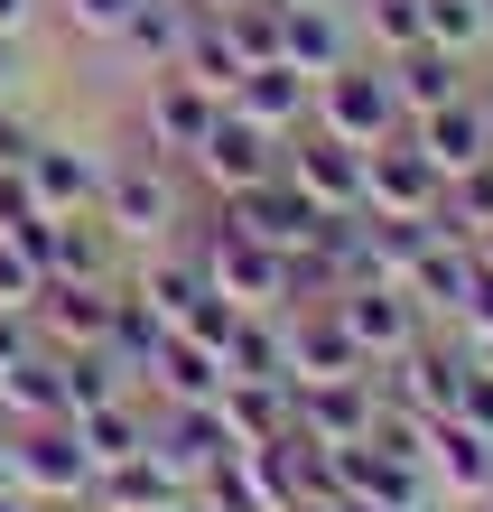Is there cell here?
Returning <instances> with one entry per match:
<instances>
[{
  "label": "cell",
  "instance_id": "1",
  "mask_svg": "<svg viewBox=\"0 0 493 512\" xmlns=\"http://www.w3.org/2000/svg\"><path fill=\"white\" fill-rule=\"evenodd\" d=\"M187 159H159V149H131V159H103V196L94 215L121 233V252H149V243H177L187 224Z\"/></svg>",
  "mask_w": 493,
  "mask_h": 512
},
{
  "label": "cell",
  "instance_id": "2",
  "mask_svg": "<svg viewBox=\"0 0 493 512\" xmlns=\"http://www.w3.org/2000/svg\"><path fill=\"white\" fill-rule=\"evenodd\" d=\"M187 243L205 252V280L233 298V308H252V317H280L289 308V261L270 252V243H252L242 224H224V215H205Z\"/></svg>",
  "mask_w": 493,
  "mask_h": 512
},
{
  "label": "cell",
  "instance_id": "3",
  "mask_svg": "<svg viewBox=\"0 0 493 512\" xmlns=\"http://www.w3.org/2000/svg\"><path fill=\"white\" fill-rule=\"evenodd\" d=\"M326 308H335L345 345H354L373 373H382V364H400V354H410V345L428 336V308H419V298L400 289V280H345V289L326 298Z\"/></svg>",
  "mask_w": 493,
  "mask_h": 512
},
{
  "label": "cell",
  "instance_id": "4",
  "mask_svg": "<svg viewBox=\"0 0 493 512\" xmlns=\"http://www.w3.org/2000/svg\"><path fill=\"white\" fill-rule=\"evenodd\" d=\"M317 131L335 140H354V149H373L400 131V94H391V66L382 56H345L335 75H317V112H307Z\"/></svg>",
  "mask_w": 493,
  "mask_h": 512
},
{
  "label": "cell",
  "instance_id": "5",
  "mask_svg": "<svg viewBox=\"0 0 493 512\" xmlns=\"http://www.w3.org/2000/svg\"><path fill=\"white\" fill-rule=\"evenodd\" d=\"M280 149H289L280 131H261L252 112L224 103V112H214V131L187 149V177H196L214 205H224V196H242V187H261V177H280Z\"/></svg>",
  "mask_w": 493,
  "mask_h": 512
},
{
  "label": "cell",
  "instance_id": "6",
  "mask_svg": "<svg viewBox=\"0 0 493 512\" xmlns=\"http://www.w3.org/2000/svg\"><path fill=\"white\" fill-rule=\"evenodd\" d=\"M10 485L28 503H84L94 494V457H84L75 419H28V429H10Z\"/></svg>",
  "mask_w": 493,
  "mask_h": 512
},
{
  "label": "cell",
  "instance_id": "7",
  "mask_svg": "<svg viewBox=\"0 0 493 512\" xmlns=\"http://www.w3.org/2000/svg\"><path fill=\"white\" fill-rule=\"evenodd\" d=\"M214 112H224V94H214V84H196L187 66H168V75H140V94H131L140 149H159V159H187V149L214 131Z\"/></svg>",
  "mask_w": 493,
  "mask_h": 512
},
{
  "label": "cell",
  "instance_id": "8",
  "mask_svg": "<svg viewBox=\"0 0 493 512\" xmlns=\"http://www.w3.org/2000/svg\"><path fill=\"white\" fill-rule=\"evenodd\" d=\"M382 410V373H326V382H289V429L307 447H363Z\"/></svg>",
  "mask_w": 493,
  "mask_h": 512
},
{
  "label": "cell",
  "instance_id": "9",
  "mask_svg": "<svg viewBox=\"0 0 493 512\" xmlns=\"http://www.w3.org/2000/svg\"><path fill=\"white\" fill-rule=\"evenodd\" d=\"M438 187H447V168L410 140V122L363 149V215H438Z\"/></svg>",
  "mask_w": 493,
  "mask_h": 512
},
{
  "label": "cell",
  "instance_id": "10",
  "mask_svg": "<svg viewBox=\"0 0 493 512\" xmlns=\"http://www.w3.org/2000/svg\"><path fill=\"white\" fill-rule=\"evenodd\" d=\"M19 177H28V196H38L47 215H94V196H103V149L75 140V131H47V122H38V140H28Z\"/></svg>",
  "mask_w": 493,
  "mask_h": 512
},
{
  "label": "cell",
  "instance_id": "11",
  "mask_svg": "<svg viewBox=\"0 0 493 512\" xmlns=\"http://www.w3.org/2000/svg\"><path fill=\"white\" fill-rule=\"evenodd\" d=\"M280 177L307 196V205H326V215H354L363 205V149L354 140H335V131H289V149H280Z\"/></svg>",
  "mask_w": 493,
  "mask_h": 512
},
{
  "label": "cell",
  "instance_id": "12",
  "mask_svg": "<svg viewBox=\"0 0 493 512\" xmlns=\"http://www.w3.org/2000/svg\"><path fill=\"white\" fill-rule=\"evenodd\" d=\"M149 457H159L177 485H196L205 466L233 457V429H224L214 401H149Z\"/></svg>",
  "mask_w": 493,
  "mask_h": 512
},
{
  "label": "cell",
  "instance_id": "13",
  "mask_svg": "<svg viewBox=\"0 0 493 512\" xmlns=\"http://www.w3.org/2000/svg\"><path fill=\"white\" fill-rule=\"evenodd\" d=\"M214 215H224V224H242V233H252V243H270V252H307V243H317V233H326V205H307L298 187H289V177H261V187H242V196H224V205H214Z\"/></svg>",
  "mask_w": 493,
  "mask_h": 512
},
{
  "label": "cell",
  "instance_id": "14",
  "mask_svg": "<svg viewBox=\"0 0 493 512\" xmlns=\"http://www.w3.org/2000/svg\"><path fill=\"white\" fill-rule=\"evenodd\" d=\"M112 298L121 289H103V280H56V270H47L28 317H38V336L56 354H84V345H112Z\"/></svg>",
  "mask_w": 493,
  "mask_h": 512
},
{
  "label": "cell",
  "instance_id": "15",
  "mask_svg": "<svg viewBox=\"0 0 493 512\" xmlns=\"http://www.w3.org/2000/svg\"><path fill=\"white\" fill-rule=\"evenodd\" d=\"M280 56H289L298 75H335L345 56H363L354 0H289V10H280Z\"/></svg>",
  "mask_w": 493,
  "mask_h": 512
},
{
  "label": "cell",
  "instance_id": "16",
  "mask_svg": "<svg viewBox=\"0 0 493 512\" xmlns=\"http://www.w3.org/2000/svg\"><path fill=\"white\" fill-rule=\"evenodd\" d=\"M233 112H252V122L261 131H307V112H317V75H298L289 66V56H261V66H242V84H233V94H224Z\"/></svg>",
  "mask_w": 493,
  "mask_h": 512
},
{
  "label": "cell",
  "instance_id": "17",
  "mask_svg": "<svg viewBox=\"0 0 493 512\" xmlns=\"http://www.w3.org/2000/svg\"><path fill=\"white\" fill-rule=\"evenodd\" d=\"M410 140H419L447 177H456V168H484V159H493V112H484V84H466V94H456V103H438V112H419V122H410Z\"/></svg>",
  "mask_w": 493,
  "mask_h": 512
},
{
  "label": "cell",
  "instance_id": "18",
  "mask_svg": "<svg viewBox=\"0 0 493 512\" xmlns=\"http://www.w3.org/2000/svg\"><path fill=\"white\" fill-rule=\"evenodd\" d=\"M196 19H205L196 0H140L131 28H121L103 56H112V66H131V75H168L177 56H187V28H196Z\"/></svg>",
  "mask_w": 493,
  "mask_h": 512
},
{
  "label": "cell",
  "instance_id": "19",
  "mask_svg": "<svg viewBox=\"0 0 493 512\" xmlns=\"http://www.w3.org/2000/svg\"><path fill=\"white\" fill-rule=\"evenodd\" d=\"M140 391H149V401H214V391H224V354L196 345L187 326H168L159 354L140 364Z\"/></svg>",
  "mask_w": 493,
  "mask_h": 512
},
{
  "label": "cell",
  "instance_id": "20",
  "mask_svg": "<svg viewBox=\"0 0 493 512\" xmlns=\"http://www.w3.org/2000/svg\"><path fill=\"white\" fill-rule=\"evenodd\" d=\"M428 485H438L447 503H484V485H493V438L484 429H466V419H438L428 429Z\"/></svg>",
  "mask_w": 493,
  "mask_h": 512
},
{
  "label": "cell",
  "instance_id": "21",
  "mask_svg": "<svg viewBox=\"0 0 493 512\" xmlns=\"http://www.w3.org/2000/svg\"><path fill=\"white\" fill-rule=\"evenodd\" d=\"M382 66H391V94H400V122H419V112H438V103H456V94H466V84H475V66H466V56H447V47H400V56H382Z\"/></svg>",
  "mask_w": 493,
  "mask_h": 512
},
{
  "label": "cell",
  "instance_id": "22",
  "mask_svg": "<svg viewBox=\"0 0 493 512\" xmlns=\"http://www.w3.org/2000/svg\"><path fill=\"white\" fill-rule=\"evenodd\" d=\"M47 270H56V280H103V289H121V280H131V252H121V233L103 215H56Z\"/></svg>",
  "mask_w": 493,
  "mask_h": 512
},
{
  "label": "cell",
  "instance_id": "23",
  "mask_svg": "<svg viewBox=\"0 0 493 512\" xmlns=\"http://www.w3.org/2000/svg\"><path fill=\"white\" fill-rule=\"evenodd\" d=\"M466 280H475V243H456V233H438L419 261H410V289L419 308H428V326H456V308H466Z\"/></svg>",
  "mask_w": 493,
  "mask_h": 512
},
{
  "label": "cell",
  "instance_id": "24",
  "mask_svg": "<svg viewBox=\"0 0 493 512\" xmlns=\"http://www.w3.org/2000/svg\"><path fill=\"white\" fill-rule=\"evenodd\" d=\"M28 419H66V401H56V345H28L19 364H0V429H28Z\"/></svg>",
  "mask_w": 493,
  "mask_h": 512
},
{
  "label": "cell",
  "instance_id": "25",
  "mask_svg": "<svg viewBox=\"0 0 493 512\" xmlns=\"http://www.w3.org/2000/svg\"><path fill=\"white\" fill-rule=\"evenodd\" d=\"M214 410H224L233 447H270V438H289V382H224V391H214Z\"/></svg>",
  "mask_w": 493,
  "mask_h": 512
},
{
  "label": "cell",
  "instance_id": "26",
  "mask_svg": "<svg viewBox=\"0 0 493 512\" xmlns=\"http://www.w3.org/2000/svg\"><path fill=\"white\" fill-rule=\"evenodd\" d=\"M419 19H428V47H447V56H493V0H419Z\"/></svg>",
  "mask_w": 493,
  "mask_h": 512
},
{
  "label": "cell",
  "instance_id": "27",
  "mask_svg": "<svg viewBox=\"0 0 493 512\" xmlns=\"http://www.w3.org/2000/svg\"><path fill=\"white\" fill-rule=\"evenodd\" d=\"M177 66H187L196 84H214V94H233V84H242V66H252V56H242V38L224 28V10H205V19L187 28V56H177Z\"/></svg>",
  "mask_w": 493,
  "mask_h": 512
},
{
  "label": "cell",
  "instance_id": "28",
  "mask_svg": "<svg viewBox=\"0 0 493 512\" xmlns=\"http://www.w3.org/2000/svg\"><path fill=\"white\" fill-rule=\"evenodd\" d=\"M438 224L456 233V243H484V233H493V159L484 168H456L447 187H438Z\"/></svg>",
  "mask_w": 493,
  "mask_h": 512
},
{
  "label": "cell",
  "instance_id": "29",
  "mask_svg": "<svg viewBox=\"0 0 493 512\" xmlns=\"http://www.w3.org/2000/svg\"><path fill=\"white\" fill-rule=\"evenodd\" d=\"M224 382H289L280 373V317H252V308H242V326L224 336Z\"/></svg>",
  "mask_w": 493,
  "mask_h": 512
},
{
  "label": "cell",
  "instance_id": "30",
  "mask_svg": "<svg viewBox=\"0 0 493 512\" xmlns=\"http://www.w3.org/2000/svg\"><path fill=\"white\" fill-rule=\"evenodd\" d=\"M354 38L363 56H400L428 38V19H419V0H354Z\"/></svg>",
  "mask_w": 493,
  "mask_h": 512
},
{
  "label": "cell",
  "instance_id": "31",
  "mask_svg": "<svg viewBox=\"0 0 493 512\" xmlns=\"http://www.w3.org/2000/svg\"><path fill=\"white\" fill-rule=\"evenodd\" d=\"M187 503H196V512H270V494L252 485V466H242V457H224V466H205L196 485H187Z\"/></svg>",
  "mask_w": 493,
  "mask_h": 512
},
{
  "label": "cell",
  "instance_id": "32",
  "mask_svg": "<svg viewBox=\"0 0 493 512\" xmlns=\"http://www.w3.org/2000/svg\"><path fill=\"white\" fill-rule=\"evenodd\" d=\"M131 10H140V0H56L66 38H84V47H112L121 28H131Z\"/></svg>",
  "mask_w": 493,
  "mask_h": 512
},
{
  "label": "cell",
  "instance_id": "33",
  "mask_svg": "<svg viewBox=\"0 0 493 512\" xmlns=\"http://www.w3.org/2000/svg\"><path fill=\"white\" fill-rule=\"evenodd\" d=\"M224 28L242 38V56H252V66H261V56H280V10H270V0H242V10H224Z\"/></svg>",
  "mask_w": 493,
  "mask_h": 512
},
{
  "label": "cell",
  "instance_id": "34",
  "mask_svg": "<svg viewBox=\"0 0 493 512\" xmlns=\"http://www.w3.org/2000/svg\"><path fill=\"white\" fill-rule=\"evenodd\" d=\"M177 326H187V336H196V345H214V354H224V336H233V326H242V308H233V298H224V289H205V298H196V308H187V317H177Z\"/></svg>",
  "mask_w": 493,
  "mask_h": 512
},
{
  "label": "cell",
  "instance_id": "35",
  "mask_svg": "<svg viewBox=\"0 0 493 512\" xmlns=\"http://www.w3.org/2000/svg\"><path fill=\"white\" fill-rule=\"evenodd\" d=\"M38 280H47L38 261H28L19 243H0V308H38Z\"/></svg>",
  "mask_w": 493,
  "mask_h": 512
},
{
  "label": "cell",
  "instance_id": "36",
  "mask_svg": "<svg viewBox=\"0 0 493 512\" xmlns=\"http://www.w3.org/2000/svg\"><path fill=\"white\" fill-rule=\"evenodd\" d=\"M447 419H466V429L493 438V364H466V382H456V410Z\"/></svg>",
  "mask_w": 493,
  "mask_h": 512
},
{
  "label": "cell",
  "instance_id": "37",
  "mask_svg": "<svg viewBox=\"0 0 493 512\" xmlns=\"http://www.w3.org/2000/svg\"><path fill=\"white\" fill-rule=\"evenodd\" d=\"M19 94H28V38L0 28V103H19Z\"/></svg>",
  "mask_w": 493,
  "mask_h": 512
},
{
  "label": "cell",
  "instance_id": "38",
  "mask_svg": "<svg viewBox=\"0 0 493 512\" xmlns=\"http://www.w3.org/2000/svg\"><path fill=\"white\" fill-rule=\"evenodd\" d=\"M19 215H38V196H28V177H19L10 159H0V233H10Z\"/></svg>",
  "mask_w": 493,
  "mask_h": 512
},
{
  "label": "cell",
  "instance_id": "39",
  "mask_svg": "<svg viewBox=\"0 0 493 512\" xmlns=\"http://www.w3.org/2000/svg\"><path fill=\"white\" fill-rule=\"evenodd\" d=\"M289 512H382V503H363V494H345V485H317V494H298Z\"/></svg>",
  "mask_w": 493,
  "mask_h": 512
},
{
  "label": "cell",
  "instance_id": "40",
  "mask_svg": "<svg viewBox=\"0 0 493 512\" xmlns=\"http://www.w3.org/2000/svg\"><path fill=\"white\" fill-rule=\"evenodd\" d=\"M38 19H47V0H0V28L10 38H38Z\"/></svg>",
  "mask_w": 493,
  "mask_h": 512
},
{
  "label": "cell",
  "instance_id": "41",
  "mask_svg": "<svg viewBox=\"0 0 493 512\" xmlns=\"http://www.w3.org/2000/svg\"><path fill=\"white\" fill-rule=\"evenodd\" d=\"M456 345H466V354H475V364H493V326H484V336H456Z\"/></svg>",
  "mask_w": 493,
  "mask_h": 512
},
{
  "label": "cell",
  "instance_id": "42",
  "mask_svg": "<svg viewBox=\"0 0 493 512\" xmlns=\"http://www.w3.org/2000/svg\"><path fill=\"white\" fill-rule=\"evenodd\" d=\"M0 512H38V503H28V494H19V485H0Z\"/></svg>",
  "mask_w": 493,
  "mask_h": 512
},
{
  "label": "cell",
  "instance_id": "43",
  "mask_svg": "<svg viewBox=\"0 0 493 512\" xmlns=\"http://www.w3.org/2000/svg\"><path fill=\"white\" fill-rule=\"evenodd\" d=\"M131 512H196V503H187V494H168V503H131Z\"/></svg>",
  "mask_w": 493,
  "mask_h": 512
},
{
  "label": "cell",
  "instance_id": "44",
  "mask_svg": "<svg viewBox=\"0 0 493 512\" xmlns=\"http://www.w3.org/2000/svg\"><path fill=\"white\" fill-rule=\"evenodd\" d=\"M0 485H10V429H0Z\"/></svg>",
  "mask_w": 493,
  "mask_h": 512
},
{
  "label": "cell",
  "instance_id": "45",
  "mask_svg": "<svg viewBox=\"0 0 493 512\" xmlns=\"http://www.w3.org/2000/svg\"><path fill=\"white\" fill-rule=\"evenodd\" d=\"M38 512H94V503H38Z\"/></svg>",
  "mask_w": 493,
  "mask_h": 512
},
{
  "label": "cell",
  "instance_id": "46",
  "mask_svg": "<svg viewBox=\"0 0 493 512\" xmlns=\"http://www.w3.org/2000/svg\"><path fill=\"white\" fill-rule=\"evenodd\" d=\"M196 10H242V0H196Z\"/></svg>",
  "mask_w": 493,
  "mask_h": 512
},
{
  "label": "cell",
  "instance_id": "47",
  "mask_svg": "<svg viewBox=\"0 0 493 512\" xmlns=\"http://www.w3.org/2000/svg\"><path fill=\"white\" fill-rule=\"evenodd\" d=\"M475 512H493V485H484V503H475Z\"/></svg>",
  "mask_w": 493,
  "mask_h": 512
},
{
  "label": "cell",
  "instance_id": "48",
  "mask_svg": "<svg viewBox=\"0 0 493 512\" xmlns=\"http://www.w3.org/2000/svg\"><path fill=\"white\" fill-rule=\"evenodd\" d=\"M484 112H493V84H484Z\"/></svg>",
  "mask_w": 493,
  "mask_h": 512
}]
</instances>
